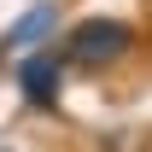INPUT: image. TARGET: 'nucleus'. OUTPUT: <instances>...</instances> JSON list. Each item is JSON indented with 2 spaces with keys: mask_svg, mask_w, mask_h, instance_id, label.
Here are the masks:
<instances>
[{
  "mask_svg": "<svg viewBox=\"0 0 152 152\" xmlns=\"http://www.w3.org/2000/svg\"><path fill=\"white\" fill-rule=\"evenodd\" d=\"M129 47H134V29L123 18H82L70 35H64V53H70L76 64H88V70L129 58Z\"/></svg>",
  "mask_w": 152,
  "mask_h": 152,
  "instance_id": "1",
  "label": "nucleus"
},
{
  "mask_svg": "<svg viewBox=\"0 0 152 152\" xmlns=\"http://www.w3.org/2000/svg\"><path fill=\"white\" fill-rule=\"evenodd\" d=\"M58 35V0H35L29 12H18V18L6 23V35H0V47L6 53H35L41 41Z\"/></svg>",
  "mask_w": 152,
  "mask_h": 152,
  "instance_id": "2",
  "label": "nucleus"
},
{
  "mask_svg": "<svg viewBox=\"0 0 152 152\" xmlns=\"http://www.w3.org/2000/svg\"><path fill=\"white\" fill-rule=\"evenodd\" d=\"M58 76H64V64H58V53H47V47H35V53H23L18 64V88L29 105H58Z\"/></svg>",
  "mask_w": 152,
  "mask_h": 152,
  "instance_id": "3",
  "label": "nucleus"
}]
</instances>
